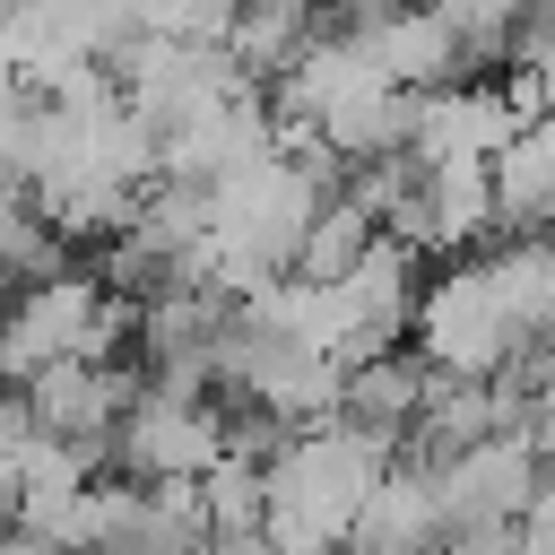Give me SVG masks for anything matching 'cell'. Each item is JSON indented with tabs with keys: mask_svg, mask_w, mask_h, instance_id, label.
<instances>
[{
	"mask_svg": "<svg viewBox=\"0 0 555 555\" xmlns=\"http://www.w3.org/2000/svg\"><path fill=\"white\" fill-rule=\"evenodd\" d=\"M425 399H434V356L408 338V347H382V356H356V364H347L338 425H356V434H373V442L408 451V434H416Z\"/></svg>",
	"mask_w": 555,
	"mask_h": 555,
	"instance_id": "7a4b0ae2",
	"label": "cell"
},
{
	"mask_svg": "<svg viewBox=\"0 0 555 555\" xmlns=\"http://www.w3.org/2000/svg\"><path fill=\"white\" fill-rule=\"evenodd\" d=\"M382 243V217L364 208V199H330L321 217H312V234H304V260H295V278H321V286H338V278H356V260Z\"/></svg>",
	"mask_w": 555,
	"mask_h": 555,
	"instance_id": "277c9868",
	"label": "cell"
},
{
	"mask_svg": "<svg viewBox=\"0 0 555 555\" xmlns=\"http://www.w3.org/2000/svg\"><path fill=\"white\" fill-rule=\"evenodd\" d=\"M512 529H520V555H555V477L529 494V512H520Z\"/></svg>",
	"mask_w": 555,
	"mask_h": 555,
	"instance_id": "52a82bcc",
	"label": "cell"
},
{
	"mask_svg": "<svg viewBox=\"0 0 555 555\" xmlns=\"http://www.w3.org/2000/svg\"><path fill=\"white\" fill-rule=\"evenodd\" d=\"M330 555H356V546H330Z\"/></svg>",
	"mask_w": 555,
	"mask_h": 555,
	"instance_id": "ba28073f",
	"label": "cell"
},
{
	"mask_svg": "<svg viewBox=\"0 0 555 555\" xmlns=\"http://www.w3.org/2000/svg\"><path fill=\"white\" fill-rule=\"evenodd\" d=\"M199 494H208V529H217V538L269 529V468H251V460H217V468L199 477Z\"/></svg>",
	"mask_w": 555,
	"mask_h": 555,
	"instance_id": "5b68a950",
	"label": "cell"
},
{
	"mask_svg": "<svg viewBox=\"0 0 555 555\" xmlns=\"http://www.w3.org/2000/svg\"><path fill=\"white\" fill-rule=\"evenodd\" d=\"M434 17H442V35H451L468 78L520 69V0H434Z\"/></svg>",
	"mask_w": 555,
	"mask_h": 555,
	"instance_id": "3957f363",
	"label": "cell"
},
{
	"mask_svg": "<svg viewBox=\"0 0 555 555\" xmlns=\"http://www.w3.org/2000/svg\"><path fill=\"white\" fill-rule=\"evenodd\" d=\"M503 382H512V399H520V416H529V425H555V347H529Z\"/></svg>",
	"mask_w": 555,
	"mask_h": 555,
	"instance_id": "8992f818",
	"label": "cell"
},
{
	"mask_svg": "<svg viewBox=\"0 0 555 555\" xmlns=\"http://www.w3.org/2000/svg\"><path fill=\"white\" fill-rule=\"evenodd\" d=\"M434 486H442V520H451V529L520 520V512H529V494L546 486V468H538V434H529V425H512V434H494V442H477V451L442 460V468H434Z\"/></svg>",
	"mask_w": 555,
	"mask_h": 555,
	"instance_id": "6da1fadb",
	"label": "cell"
}]
</instances>
